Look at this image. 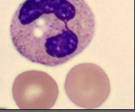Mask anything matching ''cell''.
Instances as JSON below:
<instances>
[{"label":"cell","mask_w":135,"mask_h":112,"mask_svg":"<svg viewBox=\"0 0 135 112\" xmlns=\"http://www.w3.org/2000/svg\"><path fill=\"white\" fill-rule=\"evenodd\" d=\"M95 29L94 15L85 0H24L10 26L19 53L49 67L65 64L83 52Z\"/></svg>","instance_id":"6da1fadb"},{"label":"cell","mask_w":135,"mask_h":112,"mask_svg":"<svg viewBox=\"0 0 135 112\" xmlns=\"http://www.w3.org/2000/svg\"><path fill=\"white\" fill-rule=\"evenodd\" d=\"M66 94L77 106L94 109L101 106L110 94L108 76L100 67L82 63L69 72L65 83Z\"/></svg>","instance_id":"7a4b0ae2"},{"label":"cell","mask_w":135,"mask_h":112,"mask_svg":"<svg viewBox=\"0 0 135 112\" xmlns=\"http://www.w3.org/2000/svg\"><path fill=\"white\" fill-rule=\"evenodd\" d=\"M12 93L21 109H49L56 103L59 90L56 81L48 74L29 70L15 78Z\"/></svg>","instance_id":"3957f363"}]
</instances>
